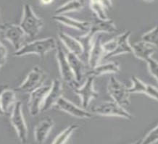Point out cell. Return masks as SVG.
Listing matches in <instances>:
<instances>
[{
    "mask_svg": "<svg viewBox=\"0 0 158 144\" xmlns=\"http://www.w3.org/2000/svg\"><path fill=\"white\" fill-rule=\"evenodd\" d=\"M10 120L21 143H26L28 141V128L22 112L21 101H16L14 104Z\"/></svg>",
    "mask_w": 158,
    "mask_h": 144,
    "instance_id": "obj_7",
    "label": "cell"
},
{
    "mask_svg": "<svg viewBox=\"0 0 158 144\" xmlns=\"http://www.w3.org/2000/svg\"><path fill=\"white\" fill-rule=\"evenodd\" d=\"M0 31L4 38L12 43L15 51L19 50L24 45L26 34L20 26L5 23L0 26Z\"/></svg>",
    "mask_w": 158,
    "mask_h": 144,
    "instance_id": "obj_5",
    "label": "cell"
},
{
    "mask_svg": "<svg viewBox=\"0 0 158 144\" xmlns=\"http://www.w3.org/2000/svg\"><path fill=\"white\" fill-rule=\"evenodd\" d=\"M78 128V125H71L69 127H68L65 130L62 131L60 134L55 139V141H53V143L55 144H62L65 143L66 141H68V139L69 138L73 132L76 130H77Z\"/></svg>",
    "mask_w": 158,
    "mask_h": 144,
    "instance_id": "obj_27",
    "label": "cell"
},
{
    "mask_svg": "<svg viewBox=\"0 0 158 144\" xmlns=\"http://www.w3.org/2000/svg\"><path fill=\"white\" fill-rule=\"evenodd\" d=\"M118 29L116 28L113 20L107 19V20H101L99 18H94L92 21L91 23L90 28L88 33L94 36L97 33L105 32V33H115L117 32Z\"/></svg>",
    "mask_w": 158,
    "mask_h": 144,
    "instance_id": "obj_13",
    "label": "cell"
},
{
    "mask_svg": "<svg viewBox=\"0 0 158 144\" xmlns=\"http://www.w3.org/2000/svg\"><path fill=\"white\" fill-rule=\"evenodd\" d=\"M158 141V125L152 130L140 142L141 144H151L157 143Z\"/></svg>",
    "mask_w": 158,
    "mask_h": 144,
    "instance_id": "obj_29",
    "label": "cell"
},
{
    "mask_svg": "<svg viewBox=\"0 0 158 144\" xmlns=\"http://www.w3.org/2000/svg\"><path fill=\"white\" fill-rule=\"evenodd\" d=\"M103 4L106 9H110L112 7V1L111 0H99Z\"/></svg>",
    "mask_w": 158,
    "mask_h": 144,
    "instance_id": "obj_33",
    "label": "cell"
},
{
    "mask_svg": "<svg viewBox=\"0 0 158 144\" xmlns=\"http://www.w3.org/2000/svg\"><path fill=\"white\" fill-rule=\"evenodd\" d=\"M51 86H41L31 93L28 106L31 116H36L41 112V106Z\"/></svg>",
    "mask_w": 158,
    "mask_h": 144,
    "instance_id": "obj_10",
    "label": "cell"
},
{
    "mask_svg": "<svg viewBox=\"0 0 158 144\" xmlns=\"http://www.w3.org/2000/svg\"><path fill=\"white\" fill-rule=\"evenodd\" d=\"M7 57V50L0 41V69L5 65Z\"/></svg>",
    "mask_w": 158,
    "mask_h": 144,
    "instance_id": "obj_31",
    "label": "cell"
},
{
    "mask_svg": "<svg viewBox=\"0 0 158 144\" xmlns=\"http://www.w3.org/2000/svg\"><path fill=\"white\" fill-rule=\"evenodd\" d=\"M8 88V85H0V116L5 114V112H3L2 109V106H1V94H2V92L5 88Z\"/></svg>",
    "mask_w": 158,
    "mask_h": 144,
    "instance_id": "obj_32",
    "label": "cell"
},
{
    "mask_svg": "<svg viewBox=\"0 0 158 144\" xmlns=\"http://www.w3.org/2000/svg\"><path fill=\"white\" fill-rule=\"evenodd\" d=\"M58 35H59L60 41L63 43V44L65 46L68 51L77 55L79 57L83 56L84 50H83L82 45L81 44L78 39L70 36V35L62 32V31L59 32Z\"/></svg>",
    "mask_w": 158,
    "mask_h": 144,
    "instance_id": "obj_20",
    "label": "cell"
},
{
    "mask_svg": "<svg viewBox=\"0 0 158 144\" xmlns=\"http://www.w3.org/2000/svg\"><path fill=\"white\" fill-rule=\"evenodd\" d=\"M141 40L158 48V26L149 32L144 33L141 37Z\"/></svg>",
    "mask_w": 158,
    "mask_h": 144,
    "instance_id": "obj_28",
    "label": "cell"
},
{
    "mask_svg": "<svg viewBox=\"0 0 158 144\" xmlns=\"http://www.w3.org/2000/svg\"><path fill=\"white\" fill-rule=\"evenodd\" d=\"M55 125L53 120L47 117L41 120L35 128V138L38 143H43Z\"/></svg>",
    "mask_w": 158,
    "mask_h": 144,
    "instance_id": "obj_19",
    "label": "cell"
},
{
    "mask_svg": "<svg viewBox=\"0 0 158 144\" xmlns=\"http://www.w3.org/2000/svg\"><path fill=\"white\" fill-rule=\"evenodd\" d=\"M131 33L130 31H126L123 34L118 35L116 37V48L113 52L111 53L107 54L104 57V59L107 60L112 57H115V56L121 55V54L124 53H129L133 54V49L131 45L128 43V38H129Z\"/></svg>",
    "mask_w": 158,
    "mask_h": 144,
    "instance_id": "obj_14",
    "label": "cell"
},
{
    "mask_svg": "<svg viewBox=\"0 0 158 144\" xmlns=\"http://www.w3.org/2000/svg\"><path fill=\"white\" fill-rule=\"evenodd\" d=\"M94 37L92 35L89 34V33H86V34L81 36H79L77 38V39L79 41V42L81 43V44L82 45L83 50H84V53H83V56L86 60H88L89 53L92 47L93 43H94Z\"/></svg>",
    "mask_w": 158,
    "mask_h": 144,
    "instance_id": "obj_25",
    "label": "cell"
},
{
    "mask_svg": "<svg viewBox=\"0 0 158 144\" xmlns=\"http://www.w3.org/2000/svg\"><path fill=\"white\" fill-rule=\"evenodd\" d=\"M54 0H40V3L43 5H49L53 2Z\"/></svg>",
    "mask_w": 158,
    "mask_h": 144,
    "instance_id": "obj_34",
    "label": "cell"
},
{
    "mask_svg": "<svg viewBox=\"0 0 158 144\" xmlns=\"http://www.w3.org/2000/svg\"><path fill=\"white\" fill-rule=\"evenodd\" d=\"M84 7V2L83 0H70L67 3L64 4L56 9L55 14H64L67 12L79 11Z\"/></svg>",
    "mask_w": 158,
    "mask_h": 144,
    "instance_id": "obj_24",
    "label": "cell"
},
{
    "mask_svg": "<svg viewBox=\"0 0 158 144\" xmlns=\"http://www.w3.org/2000/svg\"><path fill=\"white\" fill-rule=\"evenodd\" d=\"M145 1H147V2H152V1H153V0H145Z\"/></svg>",
    "mask_w": 158,
    "mask_h": 144,
    "instance_id": "obj_35",
    "label": "cell"
},
{
    "mask_svg": "<svg viewBox=\"0 0 158 144\" xmlns=\"http://www.w3.org/2000/svg\"><path fill=\"white\" fill-rule=\"evenodd\" d=\"M47 78V74L40 67L35 66L27 76L25 80L15 91L20 93H31L42 86Z\"/></svg>",
    "mask_w": 158,
    "mask_h": 144,
    "instance_id": "obj_3",
    "label": "cell"
},
{
    "mask_svg": "<svg viewBox=\"0 0 158 144\" xmlns=\"http://www.w3.org/2000/svg\"><path fill=\"white\" fill-rule=\"evenodd\" d=\"M15 91L9 88H5L1 94V106L5 114H7L10 107L16 103Z\"/></svg>",
    "mask_w": 158,
    "mask_h": 144,
    "instance_id": "obj_23",
    "label": "cell"
},
{
    "mask_svg": "<svg viewBox=\"0 0 158 144\" xmlns=\"http://www.w3.org/2000/svg\"><path fill=\"white\" fill-rule=\"evenodd\" d=\"M146 62L148 64L149 70L151 75L156 79L158 83V62L150 57L147 60Z\"/></svg>",
    "mask_w": 158,
    "mask_h": 144,
    "instance_id": "obj_30",
    "label": "cell"
},
{
    "mask_svg": "<svg viewBox=\"0 0 158 144\" xmlns=\"http://www.w3.org/2000/svg\"><path fill=\"white\" fill-rule=\"evenodd\" d=\"M107 91L110 97L123 107H128L130 105V93L128 88L126 85L118 80L115 77L112 76L110 78Z\"/></svg>",
    "mask_w": 158,
    "mask_h": 144,
    "instance_id": "obj_4",
    "label": "cell"
},
{
    "mask_svg": "<svg viewBox=\"0 0 158 144\" xmlns=\"http://www.w3.org/2000/svg\"><path fill=\"white\" fill-rule=\"evenodd\" d=\"M66 56H67L68 62H69L70 68H71L74 74L75 79L79 84V83L84 79L85 76V70H86L85 64L80 59V57L71 53V52L68 51Z\"/></svg>",
    "mask_w": 158,
    "mask_h": 144,
    "instance_id": "obj_17",
    "label": "cell"
},
{
    "mask_svg": "<svg viewBox=\"0 0 158 144\" xmlns=\"http://www.w3.org/2000/svg\"><path fill=\"white\" fill-rule=\"evenodd\" d=\"M62 93H63V90H62L61 81L59 79H55L53 80L50 90L46 96L44 101L43 102L41 112H47V110L51 109L54 105H56L58 100L62 97Z\"/></svg>",
    "mask_w": 158,
    "mask_h": 144,
    "instance_id": "obj_11",
    "label": "cell"
},
{
    "mask_svg": "<svg viewBox=\"0 0 158 144\" xmlns=\"http://www.w3.org/2000/svg\"><path fill=\"white\" fill-rule=\"evenodd\" d=\"M52 19L60 23L76 29L78 31H82V32H88L91 25V23L89 22L80 21V20L73 19V18L64 15V14H55L52 16Z\"/></svg>",
    "mask_w": 158,
    "mask_h": 144,
    "instance_id": "obj_18",
    "label": "cell"
},
{
    "mask_svg": "<svg viewBox=\"0 0 158 144\" xmlns=\"http://www.w3.org/2000/svg\"><path fill=\"white\" fill-rule=\"evenodd\" d=\"M56 106L58 109H60L62 111L67 112L70 114V115L75 117L77 118H91L92 117L91 112L86 111L85 109H81L78 107L72 102L68 101L65 98L61 97L58 100V101L56 104Z\"/></svg>",
    "mask_w": 158,
    "mask_h": 144,
    "instance_id": "obj_12",
    "label": "cell"
},
{
    "mask_svg": "<svg viewBox=\"0 0 158 144\" xmlns=\"http://www.w3.org/2000/svg\"><path fill=\"white\" fill-rule=\"evenodd\" d=\"M93 112L94 114L105 117H119L126 120H131L132 118V115L129 112L114 101L103 102L95 106Z\"/></svg>",
    "mask_w": 158,
    "mask_h": 144,
    "instance_id": "obj_8",
    "label": "cell"
},
{
    "mask_svg": "<svg viewBox=\"0 0 158 144\" xmlns=\"http://www.w3.org/2000/svg\"><path fill=\"white\" fill-rule=\"evenodd\" d=\"M94 77L89 76L88 78L82 87H75L73 88L75 93L78 95L81 99V104L84 109H86L89 105L91 100L99 97V93L94 88Z\"/></svg>",
    "mask_w": 158,
    "mask_h": 144,
    "instance_id": "obj_9",
    "label": "cell"
},
{
    "mask_svg": "<svg viewBox=\"0 0 158 144\" xmlns=\"http://www.w3.org/2000/svg\"><path fill=\"white\" fill-rule=\"evenodd\" d=\"M90 7L96 14L97 17L101 20H107V15L105 11V7L99 0H91Z\"/></svg>",
    "mask_w": 158,
    "mask_h": 144,
    "instance_id": "obj_26",
    "label": "cell"
},
{
    "mask_svg": "<svg viewBox=\"0 0 158 144\" xmlns=\"http://www.w3.org/2000/svg\"><path fill=\"white\" fill-rule=\"evenodd\" d=\"M119 71V64L116 62H109L107 64H98L94 68L91 69V70L89 72H87V75L96 77L100 76L106 73H117Z\"/></svg>",
    "mask_w": 158,
    "mask_h": 144,
    "instance_id": "obj_22",
    "label": "cell"
},
{
    "mask_svg": "<svg viewBox=\"0 0 158 144\" xmlns=\"http://www.w3.org/2000/svg\"><path fill=\"white\" fill-rule=\"evenodd\" d=\"M56 50H57L56 57H57L58 64H59L60 74H61L62 80L68 85H69L72 88L78 86V83L76 82V79H75L74 74L70 68L69 62H68L66 54L59 43H57Z\"/></svg>",
    "mask_w": 158,
    "mask_h": 144,
    "instance_id": "obj_6",
    "label": "cell"
},
{
    "mask_svg": "<svg viewBox=\"0 0 158 144\" xmlns=\"http://www.w3.org/2000/svg\"><path fill=\"white\" fill-rule=\"evenodd\" d=\"M134 55L139 59L144 60L146 62L151 56L153 55L155 49L150 44L144 41H141L139 42L131 45Z\"/></svg>",
    "mask_w": 158,
    "mask_h": 144,
    "instance_id": "obj_21",
    "label": "cell"
},
{
    "mask_svg": "<svg viewBox=\"0 0 158 144\" xmlns=\"http://www.w3.org/2000/svg\"><path fill=\"white\" fill-rule=\"evenodd\" d=\"M57 46V42L54 38H49L41 39L32 41V42L26 43L23 45L19 50L15 51L14 56L15 57H22V56L35 54L40 56L41 57H44L47 52L52 50L56 49Z\"/></svg>",
    "mask_w": 158,
    "mask_h": 144,
    "instance_id": "obj_1",
    "label": "cell"
},
{
    "mask_svg": "<svg viewBox=\"0 0 158 144\" xmlns=\"http://www.w3.org/2000/svg\"><path fill=\"white\" fill-rule=\"evenodd\" d=\"M44 26L41 18L36 16L31 5L26 4L23 7V16L20 21V26L30 39H34Z\"/></svg>",
    "mask_w": 158,
    "mask_h": 144,
    "instance_id": "obj_2",
    "label": "cell"
},
{
    "mask_svg": "<svg viewBox=\"0 0 158 144\" xmlns=\"http://www.w3.org/2000/svg\"><path fill=\"white\" fill-rule=\"evenodd\" d=\"M131 80L133 85L132 87L128 88V91L130 93H144V94L148 95L149 97L158 101V88L153 85L146 84L135 76L131 77Z\"/></svg>",
    "mask_w": 158,
    "mask_h": 144,
    "instance_id": "obj_15",
    "label": "cell"
},
{
    "mask_svg": "<svg viewBox=\"0 0 158 144\" xmlns=\"http://www.w3.org/2000/svg\"><path fill=\"white\" fill-rule=\"evenodd\" d=\"M102 44V35H97L94 40L92 47H91L88 59V63L91 69L94 68L95 67L98 65L102 58L105 57V52L103 49Z\"/></svg>",
    "mask_w": 158,
    "mask_h": 144,
    "instance_id": "obj_16",
    "label": "cell"
}]
</instances>
